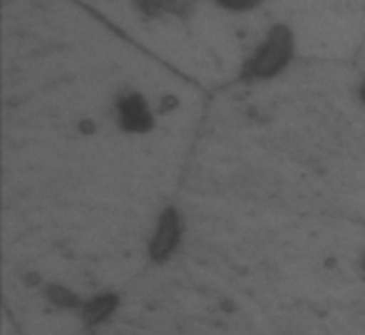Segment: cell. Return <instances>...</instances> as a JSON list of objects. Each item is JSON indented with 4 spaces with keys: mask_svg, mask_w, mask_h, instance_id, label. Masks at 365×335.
<instances>
[{
    "mask_svg": "<svg viewBox=\"0 0 365 335\" xmlns=\"http://www.w3.org/2000/svg\"><path fill=\"white\" fill-rule=\"evenodd\" d=\"M176 237H178V228H176L174 222H171V219H167V222L160 226L158 235L153 239V253H155V256H163V253H167L171 247H174Z\"/></svg>",
    "mask_w": 365,
    "mask_h": 335,
    "instance_id": "obj_2",
    "label": "cell"
},
{
    "mask_svg": "<svg viewBox=\"0 0 365 335\" xmlns=\"http://www.w3.org/2000/svg\"><path fill=\"white\" fill-rule=\"evenodd\" d=\"M290 55V41L285 37V30L272 34V39L262 46L258 57L254 60V73L256 76H272L277 68L288 60Z\"/></svg>",
    "mask_w": 365,
    "mask_h": 335,
    "instance_id": "obj_1",
    "label": "cell"
}]
</instances>
